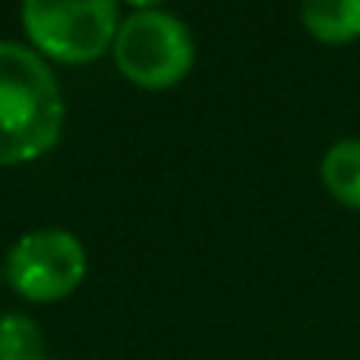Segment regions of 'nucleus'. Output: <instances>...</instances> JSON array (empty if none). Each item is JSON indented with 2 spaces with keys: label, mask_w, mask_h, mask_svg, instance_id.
<instances>
[{
  "label": "nucleus",
  "mask_w": 360,
  "mask_h": 360,
  "mask_svg": "<svg viewBox=\"0 0 360 360\" xmlns=\"http://www.w3.org/2000/svg\"><path fill=\"white\" fill-rule=\"evenodd\" d=\"M63 130V98L48 63L25 44L0 41V165L51 152Z\"/></svg>",
  "instance_id": "f257e3e1"
},
{
  "label": "nucleus",
  "mask_w": 360,
  "mask_h": 360,
  "mask_svg": "<svg viewBox=\"0 0 360 360\" xmlns=\"http://www.w3.org/2000/svg\"><path fill=\"white\" fill-rule=\"evenodd\" d=\"M29 41L57 63H92L114 44L117 0H22Z\"/></svg>",
  "instance_id": "f03ea898"
},
{
  "label": "nucleus",
  "mask_w": 360,
  "mask_h": 360,
  "mask_svg": "<svg viewBox=\"0 0 360 360\" xmlns=\"http://www.w3.org/2000/svg\"><path fill=\"white\" fill-rule=\"evenodd\" d=\"M114 60L130 82L143 89H171L190 73L196 44L174 13L139 10L117 25Z\"/></svg>",
  "instance_id": "7ed1b4c3"
},
{
  "label": "nucleus",
  "mask_w": 360,
  "mask_h": 360,
  "mask_svg": "<svg viewBox=\"0 0 360 360\" xmlns=\"http://www.w3.org/2000/svg\"><path fill=\"white\" fill-rule=\"evenodd\" d=\"M86 278V250L63 228L22 234L6 253V281L35 304H54L73 294Z\"/></svg>",
  "instance_id": "20e7f679"
},
{
  "label": "nucleus",
  "mask_w": 360,
  "mask_h": 360,
  "mask_svg": "<svg viewBox=\"0 0 360 360\" xmlns=\"http://www.w3.org/2000/svg\"><path fill=\"white\" fill-rule=\"evenodd\" d=\"M304 29L323 44L360 38V0H300Z\"/></svg>",
  "instance_id": "39448f33"
},
{
  "label": "nucleus",
  "mask_w": 360,
  "mask_h": 360,
  "mask_svg": "<svg viewBox=\"0 0 360 360\" xmlns=\"http://www.w3.org/2000/svg\"><path fill=\"white\" fill-rule=\"evenodd\" d=\"M323 184L342 205L360 212V139H338L319 165Z\"/></svg>",
  "instance_id": "423d86ee"
},
{
  "label": "nucleus",
  "mask_w": 360,
  "mask_h": 360,
  "mask_svg": "<svg viewBox=\"0 0 360 360\" xmlns=\"http://www.w3.org/2000/svg\"><path fill=\"white\" fill-rule=\"evenodd\" d=\"M0 360H48L44 335L25 313L0 316Z\"/></svg>",
  "instance_id": "0eeeda50"
},
{
  "label": "nucleus",
  "mask_w": 360,
  "mask_h": 360,
  "mask_svg": "<svg viewBox=\"0 0 360 360\" xmlns=\"http://www.w3.org/2000/svg\"><path fill=\"white\" fill-rule=\"evenodd\" d=\"M127 4H133V6H139V10H155L162 0H127Z\"/></svg>",
  "instance_id": "6e6552de"
}]
</instances>
